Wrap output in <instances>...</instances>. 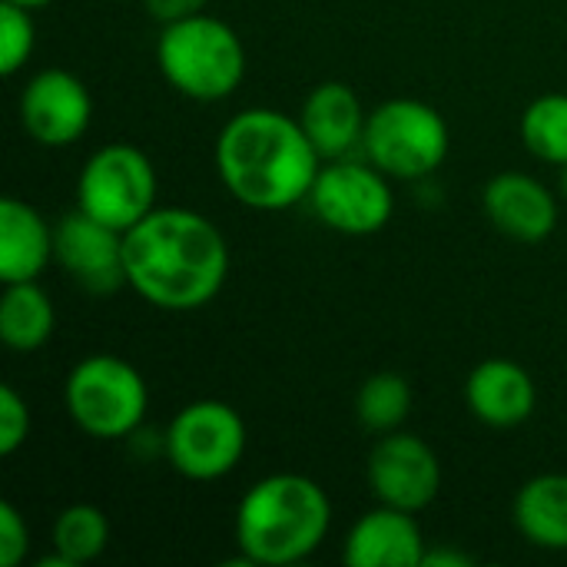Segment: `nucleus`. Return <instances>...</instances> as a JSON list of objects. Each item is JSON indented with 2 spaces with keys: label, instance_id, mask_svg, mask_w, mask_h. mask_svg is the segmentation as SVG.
<instances>
[{
  "label": "nucleus",
  "instance_id": "2",
  "mask_svg": "<svg viewBox=\"0 0 567 567\" xmlns=\"http://www.w3.org/2000/svg\"><path fill=\"white\" fill-rule=\"evenodd\" d=\"M319 153L299 120L252 106L233 116L216 140V169L233 199L259 213H279L309 199Z\"/></svg>",
  "mask_w": 567,
  "mask_h": 567
},
{
  "label": "nucleus",
  "instance_id": "20",
  "mask_svg": "<svg viewBox=\"0 0 567 567\" xmlns=\"http://www.w3.org/2000/svg\"><path fill=\"white\" fill-rule=\"evenodd\" d=\"M110 545V522L103 515V508L76 502L66 505L56 522H53V551L66 561V565L80 567L86 561H96Z\"/></svg>",
  "mask_w": 567,
  "mask_h": 567
},
{
  "label": "nucleus",
  "instance_id": "25",
  "mask_svg": "<svg viewBox=\"0 0 567 567\" xmlns=\"http://www.w3.org/2000/svg\"><path fill=\"white\" fill-rule=\"evenodd\" d=\"M30 551V528L17 505L0 502V567H17Z\"/></svg>",
  "mask_w": 567,
  "mask_h": 567
},
{
  "label": "nucleus",
  "instance_id": "17",
  "mask_svg": "<svg viewBox=\"0 0 567 567\" xmlns=\"http://www.w3.org/2000/svg\"><path fill=\"white\" fill-rule=\"evenodd\" d=\"M53 259L50 223L23 199L7 196L0 203V279L37 282V276Z\"/></svg>",
  "mask_w": 567,
  "mask_h": 567
},
{
  "label": "nucleus",
  "instance_id": "5",
  "mask_svg": "<svg viewBox=\"0 0 567 567\" xmlns=\"http://www.w3.org/2000/svg\"><path fill=\"white\" fill-rule=\"evenodd\" d=\"M63 405L83 435L113 442L143 425L150 392L143 375L126 359L93 352L70 369L63 382Z\"/></svg>",
  "mask_w": 567,
  "mask_h": 567
},
{
  "label": "nucleus",
  "instance_id": "19",
  "mask_svg": "<svg viewBox=\"0 0 567 567\" xmlns=\"http://www.w3.org/2000/svg\"><path fill=\"white\" fill-rule=\"evenodd\" d=\"M56 312L37 282H7L0 299V339L13 352H33L53 336Z\"/></svg>",
  "mask_w": 567,
  "mask_h": 567
},
{
  "label": "nucleus",
  "instance_id": "24",
  "mask_svg": "<svg viewBox=\"0 0 567 567\" xmlns=\"http://www.w3.org/2000/svg\"><path fill=\"white\" fill-rule=\"evenodd\" d=\"M30 435V409L13 385L0 389V455L10 458Z\"/></svg>",
  "mask_w": 567,
  "mask_h": 567
},
{
  "label": "nucleus",
  "instance_id": "12",
  "mask_svg": "<svg viewBox=\"0 0 567 567\" xmlns=\"http://www.w3.org/2000/svg\"><path fill=\"white\" fill-rule=\"evenodd\" d=\"M53 259L86 292H113L126 282L123 233L86 216L80 206L53 226Z\"/></svg>",
  "mask_w": 567,
  "mask_h": 567
},
{
  "label": "nucleus",
  "instance_id": "18",
  "mask_svg": "<svg viewBox=\"0 0 567 567\" xmlns=\"http://www.w3.org/2000/svg\"><path fill=\"white\" fill-rule=\"evenodd\" d=\"M515 525L535 548L567 551V475H538L515 498Z\"/></svg>",
  "mask_w": 567,
  "mask_h": 567
},
{
  "label": "nucleus",
  "instance_id": "22",
  "mask_svg": "<svg viewBox=\"0 0 567 567\" xmlns=\"http://www.w3.org/2000/svg\"><path fill=\"white\" fill-rule=\"evenodd\" d=\"M522 143L532 156L567 163V93H545L522 113Z\"/></svg>",
  "mask_w": 567,
  "mask_h": 567
},
{
  "label": "nucleus",
  "instance_id": "7",
  "mask_svg": "<svg viewBox=\"0 0 567 567\" xmlns=\"http://www.w3.org/2000/svg\"><path fill=\"white\" fill-rule=\"evenodd\" d=\"M156 169L133 143L100 146L80 169L76 206L110 229H133L156 209Z\"/></svg>",
  "mask_w": 567,
  "mask_h": 567
},
{
  "label": "nucleus",
  "instance_id": "6",
  "mask_svg": "<svg viewBox=\"0 0 567 567\" xmlns=\"http://www.w3.org/2000/svg\"><path fill=\"white\" fill-rule=\"evenodd\" d=\"M365 153L392 179H422L435 173L452 146L445 116L422 100H389L365 120Z\"/></svg>",
  "mask_w": 567,
  "mask_h": 567
},
{
  "label": "nucleus",
  "instance_id": "21",
  "mask_svg": "<svg viewBox=\"0 0 567 567\" xmlns=\"http://www.w3.org/2000/svg\"><path fill=\"white\" fill-rule=\"evenodd\" d=\"M412 412V389L399 372H375L355 395V415L369 432H395Z\"/></svg>",
  "mask_w": 567,
  "mask_h": 567
},
{
  "label": "nucleus",
  "instance_id": "27",
  "mask_svg": "<svg viewBox=\"0 0 567 567\" xmlns=\"http://www.w3.org/2000/svg\"><path fill=\"white\" fill-rule=\"evenodd\" d=\"M429 567H468L472 565V555H462V551H449V548H429L425 551V561Z\"/></svg>",
  "mask_w": 567,
  "mask_h": 567
},
{
  "label": "nucleus",
  "instance_id": "9",
  "mask_svg": "<svg viewBox=\"0 0 567 567\" xmlns=\"http://www.w3.org/2000/svg\"><path fill=\"white\" fill-rule=\"evenodd\" d=\"M312 213L342 236H372L389 226L395 196L389 176L379 166L332 159L319 169L312 193Z\"/></svg>",
  "mask_w": 567,
  "mask_h": 567
},
{
  "label": "nucleus",
  "instance_id": "8",
  "mask_svg": "<svg viewBox=\"0 0 567 567\" xmlns=\"http://www.w3.org/2000/svg\"><path fill=\"white\" fill-rule=\"evenodd\" d=\"M163 445L169 465L183 478L216 482L243 462L246 422L229 402L199 399L173 415Z\"/></svg>",
  "mask_w": 567,
  "mask_h": 567
},
{
  "label": "nucleus",
  "instance_id": "16",
  "mask_svg": "<svg viewBox=\"0 0 567 567\" xmlns=\"http://www.w3.org/2000/svg\"><path fill=\"white\" fill-rule=\"evenodd\" d=\"M365 120L369 116H365L355 90L339 80L312 86L302 103V113H299V123L322 159H339L355 143H362Z\"/></svg>",
  "mask_w": 567,
  "mask_h": 567
},
{
  "label": "nucleus",
  "instance_id": "10",
  "mask_svg": "<svg viewBox=\"0 0 567 567\" xmlns=\"http://www.w3.org/2000/svg\"><path fill=\"white\" fill-rule=\"evenodd\" d=\"M369 488L382 505L402 512H422L442 488L439 455L409 432H385L369 455Z\"/></svg>",
  "mask_w": 567,
  "mask_h": 567
},
{
  "label": "nucleus",
  "instance_id": "28",
  "mask_svg": "<svg viewBox=\"0 0 567 567\" xmlns=\"http://www.w3.org/2000/svg\"><path fill=\"white\" fill-rule=\"evenodd\" d=\"M7 3H17V7H27V10H37V7H47L50 0H7Z\"/></svg>",
  "mask_w": 567,
  "mask_h": 567
},
{
  "label": "nucleus",
  "instance_id": "1",
  "mask_svg": "<svg viewBox=\"0 0 567 567\" xmlns=\"http://www.w3.org/2000/svg\"><path fill=\"white\" fill-rule=\"evenodd\" d=\"M126 282L156 309L209 306L229 276V246L216 223L183 206H159L123 233Z\"/></svg>",
  "mask_w": 567,
  "mask_h": 567
},
{
  "label": "nucleus",
  "instance_id": "14",
  "mask_svg": "<svg viewBox=\"0 0 567 567\" xmlns=\"http://www.w3.org/2000/svg\"><path fill=\"white\" fill-rule=\"evenodd\" d=\"M425 551V535L412 512L382 505L352 525L342 558L352 567H422Z\"/></svg>",
  "mask_w": 567,
  "mask_h": 567
},
{
  "label": "nucleus",
  "instance_id": "3",
  "mask_svg": "<svg viewBox=\"0 0 567 567\" xmlns=\"http://www.w3.org/2000/svg\"><path fill=\"white\" fill-rule=\"evenodd\" d=\"M332 505L319 482L292 472L259 478L236 508V545L249 565L282 567L309 558L329 535Z\"/></svg>",
  "mask_w": 567,
  "mask_h": 567
},
{
  "label": "nucleus",
  "instance_id": "13",
  "mask_svg": "<svg viewBox=\"0 0 567 567\" xmlns=\"http://www.w3.org/2000/svg\"><path fill=\"white\" fill-rule=\"evenodd\" d=\"M482 203L492 226L518 243H542L558 226L555 193L528 173H498L485 186Z\"/></svg>",
  "mask_w": 567,
  "mask_h": 567
},
{
  "label": "nucleus",
  "instance_id": "15",
  "mask_svg": "<svg viewBox=\"0 0 567 567\" xmlns=\"http://www.w3.org/2000/svg\"><path fill=\"white\" fill-rule=\"evenodd\" d=\"M468 412L492 429H515L532 419L538 389L535 379L512 359H485L465 382Z\"/></svg>",
  "mask_w": 567,
  "mask_h": 567
},
{
  "label": "nucleus",
  "instance_id": "4",
  "mask_svg": "<svg viewBox=\"0 0 567 567\" xmlns=\"http://www.w3.org/2000/svg\"><path fill=\"white\" fill-rule=\"evenodd\" d=\"M156 60L166 83L199 103L233 96L246 76V47L239 33L209 13L163 23Z\"/></svg>",
  "mask_w": 567,
  "mask_h": 567
},
{
  "label": "nucleus",
  "instance_id": "11",
  "mask_svg": "<svg viewBox=\"0 0 567 567\" xmlns=\"http://www.w3.org/2000/svg\"><path fill=\"white\" fill-rule=\"evenodd\" d=\"M93 116L90 90L70 70H40L20 93V123L27 136L40 146L76 143Z\"/></svg>",
  "mask_w": 567,
  "mask_h": 567
},
{
  "label": "nucleus",
  "instance_id": "23",
  "mask_svg": "<svg viewBox=\"0 0 567 567\" xmlns=\"http://www.w3.org/2000/svg\"><path fill=\"white\" fill-rule=\"evenodd\" d=\"M37 30L27 7L0 0V73L13 76L33 53Z\"/></svg>",
  "mask_w": 567,
  "mask_h": 567
},
{
  "label": "nucleus",
  "instance_id": "26",
  "mask_svg": "<svg viewBox=\"0 0 567 567\" xmlns=\"http://www.w3.org/2000/svg\"><path fill=\"white\" fill-rule=\"evenodd\" d=\"M150 17L159 20V23H176V20H186V17H196L206 10L209 0H143Z\"/></svg>",
  "mask_w": 567,
  "mask_h": 567
},
{
  "label": "nucleus",
  "instance_id": "29",
  "mask_svg": "<svg viewBox=\"0 0 567 567\" xmlns=\"http://www.w3.org/2000/svg\"><path fill=\"white\" fill-rule=\"evenodd\" d=\"M561 193H565V196H567V163H565V166H561Z\"/></svg>",
  "mask_w": 567,
  "mask_h": 567
}]
</instances>
